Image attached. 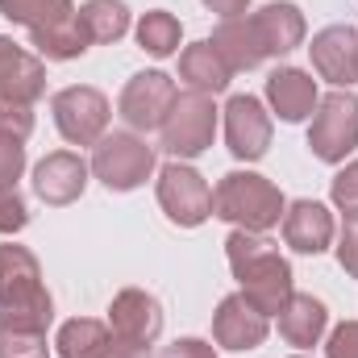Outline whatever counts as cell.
Returning a JSON list of instances; mask_svg holds the SVG:
<instances>
[{"instance_id":"31","label":"cell","mask_w":358,"mask_h":358,"mask_svg":"<svg viewBox=\"0 0 358 358\" xmlns=\"http://www.w3.org/2000/svg\"><path fill=\"white\" fill-rule=\"evenodd\" d=\"M25 221H29V213H25V200L17 196V187L0 192V234H17V229H25Z\"/></svg>"},{"instance_id":"23","label":"cell","mask_w":358,"mask_h":358,"mask_svg":"<svg viewBox=\"0 0 358 358\" xmlns=\"http://www.w3.org/2000/svg\"><path fill=\"white\" fill-rule=\"evenodd\" d=\"M0 13L8 21L25 25L29 34H50V29H59L76 17L71 0H0Z\"/></svg>"},{"instance_id":"20","label":"cell","mask_w":358,"mask_h":358,"mask_svg":"<svg viewBox=\"0 0 358 358\" xmlns=\"http://www.w3.org/2000/svg\"><path fill=\"white\" fill-rule=\"evenodd\" d=\"M59 355L63 358H113L117 355V338H113V329L108 325H100V321H67L63 329H59Z\"/></svg>"},{"instance_id":"9","label":"cell","mask_w":358,"mask_h":358,"mask_svg":"<svg viewBox=\"0 0 358 358\" xmlns=\"http://www.w3.org/2000/svg\"><path fill=\"white\" fill-rule=\"evenodd\" d=\"M108 317H113V338L121 346L138 350V355L146 346H155V338L163 334V308H159V300L146 296V292H138V287H125L113 300Z\"/></svg>"},{"instance_id":"1","label":"cell","mask_w":358,"mask_h":358,"mask_svg":"<svg viewBox=\"0 0 358 358\" xmlns=\"http://www.w3.org/2000/svg\"><path fill=\"white\" fill-rule=\"evenodd\" d=\"M225 250H229V267L234 275L242 279V296L259 308V313H283V304L292 300V267L279 259V250L263 242V238H255L250 229H238V234H229V242H225Z\"/></svg>"},{"instance_id":"24","label":"cell","mask_w":358,"mask_h":358,"mask_svg":"<svg viewBox=\"0 0 358 358\" xmlns=\"http://www.w3.org/2000/svg\"><path fill=\"white\" fill-rule=\"evenodd\" d=\"M80 25L88 29L92 42H117L129 29V13L121 0H88L80 8Z\"/></svg>"},{"instance_id":"22","label":"cell","mask_w":358,"mask_h":358,"mask_svg":"<svg viewBox=\"0 0 358 358\" xmlns=\"http://www.w3.org/2000/svg\"><path fill=\"white\" fill-rule=\"evenodd\" d=\"M179 76L192 84V92H204V96H213V92H221L229 84V67H225V59L213 50V42H196V46H187L183 50V59H179Z\"/></svg>"},{"instance_id":"32","label":"cell","mask_w":358,"mask_h":358,"mask_svg":"<svg viewBox=\"0 0 358 358\" xmlns=\"http://www.w3.org/2000/svg\"><path fill=\"white\" fill-rule=\"evenodd\" d=\"M325 355L329 358H358V321H346L342 329H334Z\"/></svg>"},{"instance_id":"4","label":"cell","mask_w":358,"mask_h":358,"mask_svg":"<svg viewBox=\"0 0 358 358\" xmlns=\"http://www.w3.org/2000/svg\"><path fill=\"white\" fill-rule=\"evenodd\" d=\"M308 146L325 163H342L355 150L358 146V96L355 92H329L325 100H317Z\"/></svg>"},{"instance_id":"14","label":"cell","mask_w":358,"mask_h":358,"mask_svg":"<svg viewBox=\"0 0 358 358\" xmlns=\"http://www.w3.org/2000/svg\"><path fill=\"white\" fill-rule=\"evenodd\" d=\"M213 338L229 350H255L267 338V313H259L246 296H225L213 317Z\"/></svg>"},{"instance_id":"33","label":"cell","mask_w":358,"mask_h":358,"mask_svg":"<svg viewBox=\"0 0 358 358\" xmlns=\"http://www.w3.org/2000/svg\"><path fill=\"white\" fill-rule=\"evenodd\" d=\"M338 259H342V267L350 271V275H358V217H346V229H342Z\"/></svg>"},{"instance_id":"17","label":"cell","mask_w":358,"mask_h":358,"mask_svg":"<svg viewBox=\"0 0 358 358\" xmlns=\"http://www.w3.org/2000/svg\"><path fill=\"white\" fill-rule=\"evenodd\" d=\"M213 50L225 59L229 71H250V67H259V63L267 59V50H263V42H259L250 17H229V21H221V25L213 29Z\"/></svg>"},{"instance_id":"13","label":"cell","mask_w":358,"mask_h":358,"mask_svg":"<svg viewBox=\"0 0 358 358\" xmlns=\"http://www.w3.org/2000/svg\"><path fill=\"white\" fill-rule=\"evenodd\" d=\"M84 183H88V163L71 150L46 155L34 171V192L42 204H71L84 196Z\"/></svg>"},{"instance_id":"8","label":"cell","mask_w":358,"mask_h":358,"mask_svg":"<svg viewBox=\"0 0 358 358\" xmlns=\"http://www.w3.org/2000/svg\"><path fill=\"white\" fill-rule=\"evenodd\" d=\"M55 121L63 129L67 142L76 146H92L104 138V125H108V100L96 88H63L55 96Z\"/></svg>"},{"instance_id":"25","label":"cell","mask_w":358,"mask_h":358,"mask_svg":"<svg viewBox=\"0 0 358 358\" xmlns=\"http://www.w3.org/2000/svg\"><path fill=\"white\" fill-rule=\"evenodd\" d=\"M138 42H142V50H146V55H155V59L176 55V46H179V21L171 17V13H163V8L146 13V17H142V25H138Z\"/></svg>"},{"instance_id":"7","label":"cell","mask_w":358,"mask_h":358,"mask_svg":"<svg viewBox=\"0 0 358 358\" xmlns=\"http://www.w3.org/2000/svg\"><path fill=\"white\" fill-rule=\"evenodd\" d=\"M159 204L167 208V217L176 225L192 229V225H200L213 213V192L200 179V171H192L183 163H167L159 171Z\"/></svg>"},{"instance_id":"19","label":"cell","mask_w":358,"mask_h":358,"mask_svg":"<svg viewBox=\"0 0 358 358\" xmlns=\"http://www.w3.org/2000/svg\"><path fill=\"white\" fill-rule=\"evenodd\" d=\"M250 21H255V34H259L267 55H287L304 42V17L296 4H267Z\"/></svg>"},{"instance_id":"11","label":"cell","mask_w":358,"mask_h":358,"mask_svg":"<svg viewBox=\"0 0 358 358\" xmlns=\"http://www.w3.org/2000/svg\"><path fill=\"white\" fill-rule=\"evenodd\" d=\"M225 138L238 159H263L271 146V117L263 100L255 96H234L225 104Z\"/></svg>"},{"instance_id":"6","label":"cell","mask_w":358,"mask_h":358,"mask_svg":"<svg viewBox=\"0 0 358 358\" xmlns=\"http://www.w3.org/2000/svg\"><path fill=\"white\" fill-rule=\"evenodd\" d=\"M92 171L96 179H104L108 192H129L155 171V150L134 134H108L92 155Z\"/></svg>"},{"instance_id":"16","label":"cell","mask_w":358,"mask_h":358,"mask_svg":"<svg viewBox=\"0 0 358 358\" xmlns=\"http://www.w3.org/2000/svg\"><path fill=\"white\" fill-rule=\"evenodd\" d=\"M42 92H46V67L34 55H25L13 38H0V96L34 104Z\"/></svg>"},{"instance_id":"27","label":"cell","mask_w":358,"mask_h":358,"mask_svg":"<svg viewBox=\"0 0 358 358\" xmlns=\"http://www.w3.org/2000/svg\"><path fill=\"white\" fill-rule=\"evenodd\" d=\"M0 358H46V334L0 321Z\"/></svg>"},{"instance_id":"30","label":"cell","mask_w":358,"mask_h":358,"mask_svg":"<svg viewBox=\"0 0 358 358\" xmlns=\"http://www.w3.org/2000/svg\"><path fill=\"white\" fill-rule=\"evenodd\" d=\"M334 204L346 217H358V163H350L346 171H338V179H334Z\"/></svg>"},{"instance_id":"3","label":"cell","mask_w":358,"mask_h":358,"mask_svg":"<svg viewBox=\"0 0 358 358\" xmlns=\"http://www.w3.org/2000/svg\"><path fill=\"white\" fill-rule=\"evenodd\" d=\"M213 213L221 221H234L250 234H263L271 225H279L283 217V196L279 187L263 176H250V171H229V176L217 183L213 192Z\"/></svg>"},{"instance_id":"2","label":"cell","mask_w":358,"mask_h":358,"mask_svg":"<svg viewBox=\"0 0 358 358\" xmlns=\"http://www.w3.org/2000/svg\"><path fill=\"white\" fill-rule=\"evenodd\" d=\"M0 317L4 325L42 334L55 317L50 292L42 287V267L25 246H0Z\"/></svg>"},{"instance_id":"26","label":"cell","mask_w":358,"mask_h":358,"mask_svg":"<svg viewBox=\"0 0 358 358\" xmlns=\"http://www.w3.org/2000/svg\"><path fill=\"white\" fill-rule=\"evenodd\" d=\"M34 46L46 55V59H76V55H84L92 46L88 29L80 25V13L67 21V25H59V29H50V34H34Z\"/></svg>"},{"instance_id":"29","label":"cell","mask_w":358,"mask_h":358,"mask_svg":"<svg viewBox=\"0 0 358 358\" xmlns=\"http://www.w3.org/2000/svg\"><path fill=\"white\" fill-rule=\"evenodd\" d=\"M21 167H25V146H21V138H8V134H0V192L17 187Z\"/></svg>"},{"instance_id":"21","label":"cell","mask_w":358,"mask_h":358,"mask_svg":"<svg viewBox=\"0 0 358 358\" xmlns=\"http://www.w3.org/2000/svg\"><path fill=\"white\" fill-rule=\"evenodd\" d=\"M279 334L292 346H317V338L325 334V304L313 300V296H296L292 292V300L279 313Z\"/></svg>"},{"instance_id":"5","label":"cell","mask_w":358,"mask_h":358,"mask_svg":"<svg viewBox=\"0 0 358 358\" xmlns=\"http://www.w3.org/2000/svg\"><path fill=\"white\" fill-rule=\"evenodd\" d=\"M213 134H217V108H213V96L204 92H183L176 96L167 121H163V146L179 155V159H192L200 150L213 146Z\"/></svg>"},{"instance_id":"18","label":"cell","mask_w":358,"mask_h":358,"mask_svg":"<svg viewBox=\"0 0 358 358\" xmlns=\"http://www.w3.org/2000/svg\"><path fill=\"white\" fill-rule=\"evenodd\" d=\"M267 100L283 121H304L317 108V80L296 67H283L267 80Z\"/></svg>"},{"instance_id":"28","label":"cell","mask_w":358,"mask_h":358,"mask_svg":"<svg viewBox=\"0 0 358 358\" xmlns=\"http://www.w3.org/2000/svg\"><path fill=\"white\" fill-rule=\"evenodd\" d=\"M29 129H34V113H29V104H25V100H13V96H0V134L25 142Z\"/></svg>"},{"instance_id":"35","label":"cell","mask_w":358,"mask_h":358,"mask_svg":"<svg viewBox=\"0 0 358 358\" xmlns=\"http://www.w3.org/2000/svg\"><path fill=\"white\" fill-rule=\"evenodd\" d=\"M204 4H208L213 13H221V17L229 21V17H238V13H246V4H250V0H204Z\"/></svg>"},{"instance_id":"36","label":"cell","mask_w":358,"mask_h":358,"mask_svg":"<svg viewBox=\"0 0 358 358\" xmlns=\"http://www.w3.org/2000/svg\"><path fill=\"white\" fill-rule=\"evenodd\" d=\"M113 358H138V350H129V346H117V355Z\"/></svg>"},{"instance_id":"15","label":"cell","mask_w":358,"mask_h":358,"mask_svg":"<svg viewBox=\"0 0 358 358\" xmlns=\"http://www.w3.org/2000/svg\"><path fill=\"white\" fill-rule=\"evenodd\" d=\"M283 238L300 255H321L334 242V217H329V208L317 204V200H296L283 213Z\"/></svg>"},{"instance_id":"34","label":"cell","mask_w":358,"mask_h":358,"mask_svg":"<svg viewBox=\"0 0 358 358\" xmlns=\"http://www.w3.org/2000/svg\"><path fill=\"white\" fill-rule=\"evenodd\" d=\"M163 358H217V350H213L208 342H200V338H183L176 346H167Z\"/></svg>"},{"instance_id":"10","label":"cell","mask_w":358,"mask_h":358,"mask_svg":"<svg viewBox=\"0 0 358 358\" xmlns=\"http://www.w3.org/2000/svg\"><path fill=\"white\" fill-rule=\"evenodd\" d=\"M176 84H171V76H163V71H142V76H134L125 92H121V117L134 125V129H163V121H167V113H171V104H176Z\"/></svg>"},{"instance_id":"12","label":"cell","mask_w":358,"mask_h":358,"mask_svg":"<svg viewBox=\"0 0 358 358\" xmlns=\"http://www.w3.org/2000/svg\"><path fill=\"white\" fill-rule=\"evenodd\" d=\"M313 67L321 71V80L346 88L358 80V29L350 25H329L313 38Z\"/></svg>"}]
</instances>
